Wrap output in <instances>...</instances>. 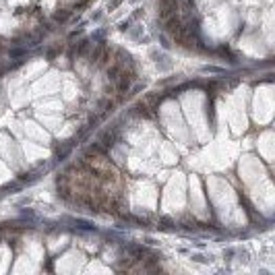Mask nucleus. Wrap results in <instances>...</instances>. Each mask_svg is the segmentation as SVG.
I'll return each instance as SVG.
<instances>
[{"mask_svg": "<svg viewBox=\"0 0 275 275\" xmlns=\"http://www.w3.org/2000/svg\"><path fill=\"white\" fill-rule=\"evenodd\" d=\"M83 164H85V168H89L102 182H108V184H118L120 182V172L106 157V153L91 151V149H89V153L83 157Z\"/></svg>", "mask_w": 275, "mask_h": 275, "instance_id": "nucleus-1", "label": "nucleus"}, {"mask_svg": "<svg viewBox=\"0 0 275 275\" xmlns=\"http://www.w3.org/2000/svg\"><path fill=\"white\" fill-rule=\"evenodd\" d=\"M132 81H134V72H132V70H126V68H122V70H120V74L116 77V91L120 93V99H122V95H124V93H128Z\"/></svg>", "mask_w": 275, "mask_h": 275, "instance_id": "nucleus-2", "label": "nucleus"}, {"mask_svg": "<svg viewBox=\"0 0 275 275\" xmlns=\"http://www.w3.org/2000/svg\"><path fill=\"white\" fill-rule=\"evenodd\" d=\"M157 8H159V19L166 21L168 17L176 15V10H178V0H159Z\"/></svg>", "mask_w": 275, "mask_h": 275, "instance_id": "nucleus-3", "label": "nucleus"}, {"mask_svg": "<svg viewBox=\"0 0 275 275\" xmlns=\"http://www.w3.org/2000/svg\"><path fill=\"white\" fill-rule=\"evenodd\" d=\"M164 23H166V31H168L172 37H174V35H176V33H178V31L184 27V25H182V19H180L178 15H172V17H168Z\"/></svg>", "mask_w": 275, "mask_h": 275, "instance_id": "nucleus-4", "label": "nucleus"}, {"mask_svg": "<svg viewBox=\"0 0 275 275\" xmlns=\"http://www.w3.org/2000/svg\"><path fill=\"white\" fill-rule=\"evenodd\" d=\"M159 102H161V95H157V93H149V95L145 97V104L151 108V110H155Z\"/></svg>", "mask_w": 275, "mask_h": 275, "instance_id": "nucleus-5", "label": "nucleus"}, {"mask_svg": "<svg viewBox=\"0 0 275 275\" xmlns=\"http://www.w3.org/2000/svg\"><path fill=\"white\" fill-rule=\"evenodd\" d=\"M114 141H116V134L114 132H106L104 136H102V141H99V143H102V147H112V145H114Z\"/></svg>", "mask_w": 275, "mask_h": 275, "instance_id": "nucleus-6", "label": "nucleus"}, {"mask_svg": "<svg viewBox=\"0 0 275 275\" xmlns=\"http://www.w3.org/2000/svg\"><path fill=\"white\" fill-rule=\"evenodd\" d=\"M104 48H106V46H97V48L93 50V52L89 54V62H91V64H97V60H99V56H102Z\"/></svg>", "mask_w": 275, "mask_h": 275, "instance_id": "nucleus-7", "label": "nucleus"}, {"mask_svg": "<svg viewBox=\"0 0 275 275\" xmlns=\"http://www.w3.org/2000/svg\"><path fill=\"white\" fill-rule=\"evenodd\" d=\"M68 17H70V10H66V8H60V10L54 12V19L56 21H66Z\"/></svg>", "mask_w": 275, "mask_h": 275, "instance_id": "nucleus-8", "label": "nucleus"}, {"mask_svg": "<svg viewBox=\"0 0 275 275\" xmlns=\"http://www.w3.org/2000/svg\"><path fill=\"white\" fill-rule=\"evenodd\" d=\"M99 108H102V110H112V108H114V102H110V99H104V102L99 104Z\"/></svg>", "mask_w": 275, "mask_h": 275, "instance_id": "nucleus-9", "label": "nucleus"}, {"mask_svg": "<svg viewBox=\"0 0 275 275\" xmlns=\"http://www.w3.org/2000/svg\"><path fill=\"white\" fill-rule=\"evenodd\" d=\"M87 48H89V42H81V46H79V50H77V54H85V52H87Z\"/></svg>", "mask_w": 275, "mask_h": 275, "instance_id": "nucleus-10", "label": "nucleus"}]
</instances>
